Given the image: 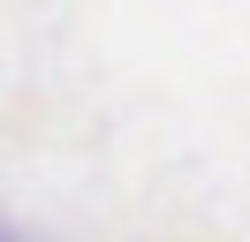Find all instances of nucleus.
Here are the masks:
<instances>
[{"mask_svg":"<svg viewBox=\"0 0 250 242\" xmlns=\"http://www.w3.org/2000/svg\"><path fill=\"white\" fill-rule=\"evenodd\" d=\"M0 242H31V235H23V227H8V235H0Z\"/></svg>","mask_w":250,"mask_h":242,"instance_id":"f257e3e1","label":"nucleus"}]
</instances>
